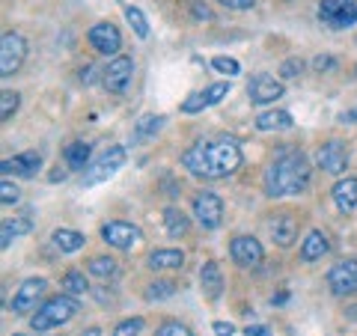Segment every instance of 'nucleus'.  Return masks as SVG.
<instances>
[{
  "mask_svg": "<svg viewBox=\"0 0 357 336\" xmlns=\"http://www.w3.org/2000/svg\"><path fill=\"white\" fill-rule=\"evenodd\" d=\"M244 155L236 137H218L194 143L191 149L182 155V164L188 173L203 176V178H227L241 167Z\"/></svg>",
  "mask_w": 357,
  "mask_h": 336,
  "instance_id": "f257e3e1",
  "label": "nucleus"
},
{
  "mask_svg": "<svg viewBox=\"0 0 357 336\" xmlns=\"http://www.w3.org/2000/svg\"><path fill=\"white\" fill-rule=\"evenodd\" d=\"M310 176H312V167L304 152H283L280 158H274V164L265 173V194L271 199L298 197L307 190Z\"/></svg>",
  "mask_w": 357,
  "mask_h": 336,
  "instance_id": "f03ea898",
  "label": "nucleus"
},
{
  "mask_svg": "<svg viewBox=\"0 0 357 336\" xmlns=\"http://www.w3.org/2000/svg\"><path fill=\"white\" fill-rule=\"evenodd\" d=\"M77 300L72 295H57L51 300H45V304L30 316V328L33 330H54V328H63V324H69L75 316H77Z\"/></svg>",
  "mask_w": 357,
  "mask_h": 336,
  "instance_id": "7ed1b4c3",
  "label": "nucleus"
},
{
  "mask_svg": "<svg viewBox=\"0 0 357 336\" xmlns=\"http://www.w3.org/2000/svg\"><path fill=\"white\" fill-rule=\"evenodd\" d=\"M126 161H128L126 146H107L84 170V188H93V185H102V182H107V178H114L122 167H126Z\"/></svg>",
  "mask_w": 357,
  "mask_h": 336,
  "instance_id": "20e7f679",
  "label": "nucleus"
},
{
  "mask_svg": "<svg viewBox=\"0 0 357 336\" xmlns=\"http://www.w3.org/2000/svg\"><path fill=\"white\" fill-rule=\"evenodd\" d=\"M319 21L331 30L357 24V0H319Z\"/></svg>",
  "mask_w": 357,
  "mask_h": 336,
  "instance_id": "39448f33",
  "label": "nucleus"
},
{
  "mask_svg": "<svg viewBox=\"0 0 357 336\" xmlns=\"http://www.w3.org/2000/svg\"><path fill=\"white\" fill-rule=\"evenodd\" d=\"M27 57V42L21 33H3V39H0V75L3 77H13L18 69H21V63H24Z\"/></svg>",
  "mask_w": 357,
  "mask_h": 336,
  "instance_id": "423d86ee",
  "label": "nucleus"
},
{
  "mask_svg": "<svg viewBox=\"0 0 357 336\" xmlns=\"http://www.w3.org/2000/svg\"><path fill=\"white\" fill-rule=\"evenodd\" d=\"M194 217L203 229H218L223 223V199L215 190H199L194 197Z\"/></svg>",
  "mask_w": 357,
  "mask_h": 336,
  "instance_id": "0eeeda50",
  "label": "nucleus"
},
{
  "mask_svg": "<svg viewBox=\"0 0 357 336\" xmlns=\"http://www.w3.org/2000/svg\"><path fill=\"white\" fill-rule=\"evenodd\" d=\"M45 292H48V280L42 277H30L21 283V289L15 292L13 298V312L15 316H27V312H36L39 310V300L45 298Z\"/></svg>",
  "mask_w": 357,
  "mask_h": 336,
  "instance_id": "6e6552de",
  "label": "nucleus"
},
{
  "mask_svg": "<svg viewBox=\"0 0 357 336\" xmlns=\"http://www.w3.org/2000/svg\"><path fill=\"white\" fill-rule=\"evenodd\" d=\"M131 77H134V60L131 57H114L107 63V69L102 72V86L107 93L122 96L131 86Z\"/></svg>",
  "mask_w": 357,
  "mask_h": 336,
  "instance_id": "1a4fd4ad",
  "label": "nucleus"
},
{
  "mask_svg": "<svg viewBox=\"0 0 357 336\" xmlns=\"http://www.w3.org/2000/svg\"><path fill=\"white\" fill-rule=\"evenodd\" d=\"M102 238L116 250H131L134 244L143 241V232H140V227H134L128 220H110L102 227Z\"/></svg>",
  "mask_w": 357,
  "mask_h": 336,
  "instance_id": "9d476101",
  "label": "nucleus"
},
{
  "mask_svg": "<svg viewBox=\"0 0 357 336\" xmlns=\"http://www.w3.org/2000/svg\"><path fill=\"white\" fill-rule=\"evenodd\" d=\"M328 289L333 295H354L357 292V259H340L328 271Z\"/></svg>",
  "mask_w": 357,
  "mask_h": 336,
  "instance_id": "9b49d317",
  "label": "nucleus"
},
{
  "mask_svg": "<svg viewBox=\"0 0 357 336\" xmlns=\"http://www.w3.org/2000/svg\"><path fill=\"white\" fill-rule=\"evenodd\" d=\"M229 256H232V262L241 268H256V265H262L265 250L253 235H236V238L229 241Z\"/></svg>",
  "mask_w": 357,
  "mask_h": 336,
  "instance_id": "f8f14e48",
  "label": "nucleus"
},
{
  "mask_svg": "<svg viewBox=\"0 0 357 336\" xmlns=\"http://www.w3.org/2000/svg\"><path fill=\"white\" fill-rule=\"evenodd\" d=\"M86 39H89V45H93V51L102 54V57H116L119 48H122V36L110 21H98V24L89 30Z\"/></svg>",
  "mask_w": 357,
  "mask_h": 336,
  "instance_id": "ddd939ff",
  "label": "nucleus"
},
{
  "mask_svg": "<svg viewBox=\"0 0 357 336\" xmlns=\"http://www.w3.org/2000/svg\"><path fill=\"white\" fill-rule=\"evenodd\" d=\"M316 164L331 176H342L345 167H349V149H345L340 140L321 143V146L316 149Z\"/></svg>",
  "mask_w": 357,
  "mask_h": 336,
  "instance_id": "4468645a",
  "label": "nucleus"
},
{
  "mask_svg": "<svg viewBox=\"0 0 357 336\" xmlns=\"http://www.w3.org/2000/svg\"><path fill=\"white\" fill-rule=\"evenodd\" d=\"M280 96H283V81H277V77L265 75V72H259V75L250 77V84H248V98H250L253 105H271V102H277Z\"/></svg>",
  "mask_w": 357,
  "mask_h": 336,
  "instance_id": "2eb2a0df",
  "label": "nucleus"
},
{
  "mask_svg": "<svg viewBox=\"0 0 357 336\" xmlns=\"http://www.w3.org/2000/svg\"><path fill=\"white\" fill-rule=\"evenodd\" d=\"M227 96H229V84H227V81H218V84L206 86L203 93L188 96L185 102H182V114H199V110H206V107L220 105Z\"/></svg>",
  "mask_w": 357,
  "mask_h": 336,
  "instance_id": "dca6fc26",
  "label": "nucleus"
},
{
  "mask_svg": "<svg viewBox=\"0 0 357 336\" xmlns=\"http://www.w3.org/2000/svg\"><path fill=\"white\" fill-rule=\"evenodd\" d=\"M0 170H3V176H21V178H33L39 170H42V152L30 149V152H21L15 155V158H6L3 164H0Z\"/></svg>",
  "mask_w": 357,
  "mask_h": 336,
  "instance_id": "f3484780",
  "label": "nucleus"
},
{
  "mask_svg": "<svg viewBox=\"0 0 357 336\" xmlns=\"http://www.w3.org/2000/svg\"><path fill=\"white\" fill-rule=\"evenodd\" d=\"M331 253V238L328 232L321 229H312L304 241H301V262H319L325 259V256Z\"/></svg>",
  "mask_w": 357,
  "mask_h": 336,
  "instance_id": "a211bd4d",
  "label": "nucleus"
},
{
  "mask_svg": "<svg viewBox=\"0 0 357 336\" xmlns=\"http://www.w3.org/2000/svg\"><path fill=\"white\" fill-rule=\"evenodd\" d=\"M271 238L277 247H292L298 241V217L295 215H277L271 220Z\"/></svg>",
  "mask_w": 357,
  "mask_h": 336,
  "instance_id": "6ab92c4d",
  "label": "nucleus"
},
{
  "mask_svg": "<svg viewBox=\"0 0 357 336\" xmlns=\"http://www.w3.org/2000/svg\"><path fill=\"white\" fill-rule=\"evenodd\" d=\"M331 197H333V203H337V208L345 211V215H349V211H354V206H357V178H354V176L340 178V182L333 185Z\"/></svg>",
  "mask_w": 357,
  "mask_h": 336,
  "instance_id": "aec40b11",
  "label": "nucleus"
},
{
  "mask_svg": "<svg viewBox=\"0 0 357 336\" xmlns=\"http://www.w3.org/2000/svg\"><path fill=\"white\" fill-rule=\"evenodd\" d=\"M146 265L152 271H178L185 265V253L176 250V247H161V250H152Z\"/></svg>",
  "mask_w": 357,
  "mask_h": 336,
  "instance_id": "412c9836",
  "label": "nucleus"
},
{
  "mask_svg": "<svg viewBox=\"0 0 357 336\" xmlns=\"http://www.w3.org/2000/svg\"><path fill=\"white\" fill-rule=\"evenodd\" d=\"M199 289L206 292L208 300H218L220 298L223 274H220V265L218 262H203V268H199Z\"/></svg>",
  "mask_w": 357,
  "mask_h": 336,
  "instance_id": "4be33fe9",
  "label": "nucleus"
},
{
  "mask_svg": "<svg viewBox=\"0 0 357 336\" xmlns=\"http://www.w3.org/2000/svg\"><path fill=\"white\" fill-rule=\"evenodd\" d=\"M164 122H167V116H161V114H149V116H143L140 122H134L131 143H134V146H137V143H146V140H152L155 134H158V131L164 128Z\"/></svg>",
  "mask_w": 357,
  "mask_h": 336,
  "instance_id": "5701e85b",
  "label": "nucleus"
},
{
  "mask_svg": "<svg viewBox=\"0 0 357 336\" xmlns=\"http://www.w3.org/2000/svg\"><path fill=\"white\" fill-rule=\"evenodd\" d=\"M256 128L259 131H286L292 128V114L289 110H265L256 116Z\"/></svg>",
  "mask_w": 357,
  "mask_h": 336,
  "instance_id": "b1692460",
  "label": "nucleus"
},
{
  "mask_svg": "<svg viewBox=\"0 0 357 336\" xmlns=\"http://www.w3.org/2000/svg\"><path fill=\"white\" fill-rule=\"evenodd\" d=\"M164 229L170 238H182V235H188V229H191V220H188V215L182 208H164Z\"/></svg>",
  "mask_w": 357,
  "mask_h": 336,
  "instance_id": "393cba45",
  "label": "nucleus"
},
{
  "mask_svg": "<svg viewBox=\"0 0 357 336\" xmlns=\"http://www.w3.org/2000/svg\"><path fill=\"white\" fill-rule=\"evenodd\" d=\"M51 241H54V247H57L60 253H77V250H84V244H86V238L81 232H75V229H54V235H51Z\"/></svg>",
  "mask_w": 357,
  "mask_h": 336,
  "instance_id": "a878e982",
  "label": "nucleus"
},
{
  "mask_svg": "<svg viewBox=\"0 0 357 336\" xmlns=\"http://www.w3.org/2000/svg\"><path fill=\"white\" fill-rule=\"evenodd\" d=\"M89 155H93L89 143L75 140V143H69V146H66L63 158H66V164H69V170H81V173H84L86 167H89Z\"/></svg>",
  "mask_w": 357,
  "mask_h": 336,
  "instance_id": "bb28decb",
  "label": "nucleus"
},
{
  "mask_svg": "<svg viewBox=\"0 0 357 336\" xmlns=\"http://www.w3.org/2000/svg\"><path fill=\"white\" fill-rule=\"evenodd\" d=\"M24 232H30V220H24V217H13V220H3V227H0V247H9L18 235H24Z\"/></svg>",
  "mask_w": 357,
  "mask_h": 336,
  "instance_id": "cd10ccee",
  "label": "nucleus"
},
{
  "mask_svg": "<svg viewBox=\"0 0 357 336\" xmlns=\"http://www.w3.org/2000/svg\"><path fill=\"white\" fill-rule=\"evenodd\" d=\"M86 271L93 277L110 280V277H116V259H110V256H93L89 265H86Z\"/></svg>",
  "mask_w": 357,
  "mask_h": 336,
  "instance_id": "c85d7f7f",
  "label": "nucleus"
},
{
  "mask_svg": "<svg viewBox=\"0 0 357 336\" xmlns=\"http://www.w3.org/2000/svg\"><path fill=\"white\" fill-rule=\"evenodd\" d=\"M63 289H66V295H72V298H77V295H86V277H84V271H77V268H72V271H66V277H63Z\"/></svg>",
  "mask_w": 357,
  "mask_h": 336,
  "instance_id": "c756f323",
  "label": "nucleus"
},
{
  "mask_svg": "<svg viewBox=\"0 0 357 336\" xmlns=\"http://www.w3.org/2000/svg\"><path fill=\"white\" fill-rule=\"evenodd\" d=\"M122 13H126V21H128L131 30L137 33L140 39H146V36H149V21H146V15H143L137 6H131V3H128L126 9H122Z\"/></svg>",
  "mask_w": 357,
  "mask_h": 336,
  "instance_id": "7c9ffc66",
  "label": "nucleus"
},
{
  "mask_svg": "<svg viewBox=\"0 0 357 336\" xmlns=\"http://www.w3.org/2000/svg\"><path fill=\"white\" fill-rule=\"evenodd\" d=\"M176 283L173 280H155V283H149L146 289V300H164V298H173L176 295Z\"/></svg>",
  "mask_w": 357,
  "mask_h": 336,
  "instance_id": "2f4dec72",
  "label": "nucleus"
},
{
  "mask_svg": "<svg viewBox=\"0 0 357 336\" xmlns=\"http://www.w3.org/2000/svg\"><path fill=\"white\" fill-rule=\"evenodd\" d=\"M18 93H9V89H6V93L3 96H0V119H3V122H9V119H13V114H15V110H18Z\"/></svg>",
  "mask_w": 357,
  "mask_h": 336,
  "instance_id": "473e14b6",
  "label": "nucleus"
},
{
  "mask_svg": "<svg viewBox=\"0 0 357 336\" xmlns=\"http://www.w3.org/2000/svg\"><path fill=\"white\" fill-rule=\"evenodd\" d=\"M155 336H194V330L185 328L182 321H161L158 330H155Z\"/></svg>",
  "mask_w": 357,
  "mask_h": 336,
  "instance_id": "72a5a7b5",
  "label": "nucleus"
},
{
  "mask_svg": "<svg viewBox=\"0 0 357 336\" xmlns=\"http://www.w3.org/2000/svg\"><path fill=\"white\" fill-rule=\"evenodd\" d=\"M140 330H143V319H126L116 324L110 336H140Z\"/></svg>",
  "mask_w": 357,
  "mask_h": 336,
  "instance_id": "f704fd0d",
  "label": "nucleus"
},
{
  "mask_svg": "<svg viewBox=\"0 0 357 336\" xmlns=\"http://www.w3.org/2000/svg\"><path fill=\"white\" fill-rule=\"evenodd\" d=\"M21 199V190L9 182V178H3V182H0V203L3 206H15Z\"/></svg>",
  "mask_w": 357,
  "mask_h": 336,
  "instance_id": "c9c22d12",
  "label": "nucleus"
},
{
  "mask_svg": "<svg viewBox=\"0 0 357 336\" xmlns=\"http://www.w3.org/2000/svg\"><path fill=\"white\" fill-rule=\"evenodd\" d=\"M301 72H304V63H301L298 57H289L280 63V77H286V81H292V77H298Z\"/></svg>",
  "mask_w": 357,
  "mask_h": 336,
  "instance_id": "e433bc0d",
  "label": "nucleus"
},
{
  "mask_svg": "<svg viewBox=\"0 0 357 336\" xmlns=\"http://www.w3.org/2000/svg\"><path fill=\"white\" fill-rule=\"evenodd\" d=\"M211 66H215L220 75H238L241 72L238 60H232V57H215V60H211Z\"/></svg>",
  "mask_w": 357,
  "mask_h": 336,
  "instance_id": "4c0bfd02",
  "label": "nucleus"
},
{
  "mask_svg": "<svg viewBox=\"0 0 357 336\" xmlns=\"http://www.w3.org/2000/svg\"><path fill=\"white\" fill-rule=\"evenodd\" d=\"M312 69L321 72V75H325V72H333V69H337V60L328 57V54H321V57L312 60Z\"/></svg>",
  "mask_w": 357,
  "mask_h": 336,
  "instance_id": "58836bf2",
  "label": "nucleus"
},
{
  "mask_svg": "<svg viewBox=\"0 0 357 336\" xmlns=\"http://www.w3.org/2000/svg\"><path fill=\"white\" fill-rule=\"evenodd\" d=\"M218 3L227 6V9H236V13H241V9H253L256 0H218Z\"/></svg>",
  "mask_w": 357,
  "mask_h": 336,
  "instance_id": "ea45409f",
  "label": "nucleus"
},
{
  "mask_svg": "<svg viewBox=\"0 0 357 336\" xmlns=\"http://www.w3.org/2000/svg\"><path fill=\"white\" fill-rule=\"evenodd\" d=\"M211 330H215V336H232L236 333V328H232L229 321H215L211 324Z\"/></svg>",
  "mask_w": 357,
  "mask_h": 336,
  "instance_id": "a19ab883",
  "label": "nucleus"
},
{
  "mask_svg": "<svg viewBox=\"0 0 357 336\" xmlns=\"http://www.w3.org/2000/svg\"><path fill=\"white\" fill-rule=\"evenodd\" d=\"M244 336H271V330L262 328V324H253V328L248 324V330H244Z\"/></svg>",
  "mask_w": 357,
  "mask_h": 336,
  "instance_id": "79ce46f5",
  "label": "nucleus"
},
{
  "mask_svg": "<svg viewBox=\"0 0 357 336\" xmlns=\"http://www.w3.org/2000/svg\"><path fill=\"white\" fill-rule=\"evenodd\" d=\"M191 9H194V15H197V18H206V21H211V13H208V9H206L203 3H199V0H194V6H191Z\"/></svg>",
  "mask_w": 357,
  "mask_h": 336,
  "instance_id": "37998d69",
  "label": "nucleus"
},
{
  "mask_svg": "<svg viewBox=\"0 0 357 336\" xmlns=\"http://www.w3.org/2000/svg\"><path fill=\"white\" fill-rule=\"evenodd\" d=\"M77 336H102V328H86V330H81Z\"/></svg>",
  "mask_w": 357,
  "mask_h": 336,
  "instance_id": "c03bdc74",
  "label": "nucleus"
},
{
  "mask_svg": "<svg viewBox=\"0 0 357 336\" xmlns=\"http://www.w3.org/2000/svg\"><path fill=\"white\" fill-rule=\"evenodd\" d=\"M340 119H342V122H354V119H357V110H351V114H342Z\"/></svg>",
  "mask_w": 357,
  "mask_h": 336,
  "instance_id": "a18cd8bd",
  "label": "nucleus"
},
{
  "mask_svg": "<svg viewBox=\"0 0 357 336\" xmlns=\"http://www.w3.org/2000/svg\"><path fill=\"white\" fill-rule=\"evenodd\" d=\"M13 336H27V333H13Z\"/></svg>",
  "mask_w": 357,
  "mask_h": 336,
  "instance_id": "49530a36",
  "label": "nucleus"
},
{
  "mask_svg": "<svg viewBox=\"0 0 357 336\" xmlns=\"http://www.w3.org/2000/svg\"><path fill=\"white\" fill-rule=\"evenodd\" d=\"M354 75H357V66H354Z\"/></svg>",
  "mask_w": 357,
  "mask_h": 336,
  "instance_id": "de8ad7c7",
  "label": "nucleus"
}]
</instances>
